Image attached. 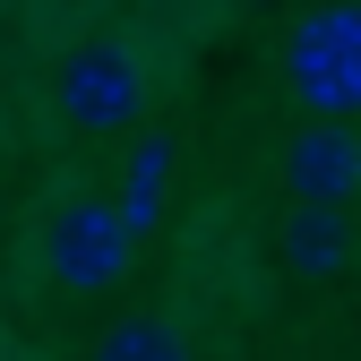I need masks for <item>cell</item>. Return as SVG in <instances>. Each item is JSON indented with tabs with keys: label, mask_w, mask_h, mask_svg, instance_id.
<instances>
[{
	"label": "cell",
	"mask_w": 361,
	"mask_h": 361,
	"mask_svg": "<svg viewBox=\"0 0 361 361\" xmlns=\"http://www.w3.org/2000/svg\"><path fill=\"white\" fill-rule=\"evenodd\" d=\"M104 361H180V327H155V319H121L95 336Z\"/></svg>",
	"instance_id": "cell-6"
},
{
	"label": "cell",
	"mask_w": 361,
	"mask_h": 361,
	"mask_svg": "<svg viewBox=\"0 0 361 361\" xmlns=\"http://www.w3.org/2000/svg\"><path fill=\"white\" fill-rule=\"evenodd\" d=\"M164 164H172V138H147L138 164H129V207H121L129 224H147V215H155V198H164Z\"/></svg>",
	"instance_id": "cell-7"
},
{
	"label": "cell",
	"mask_w": 361,
	"mask_h": 361,
	"mask_svg": "<svg viewBox=\"0 0 361 361\" xmlns=\"http://www.w3.org/2000/svg\"><path fill=\"white\" fill-rule=\"evenodd\" d=\"M284 86L310 121H361V0H327L293 26Z\"/></svg>",
	"instance_id": "cell-1"
},
{
	"label": "cell",
	"mask_w": 361,
	"mask_h": 361,
	"mask_svg": "<svg viewBox=\"0 0 361 361\" xmlns=\"http://www.w3.org/2000/svg\"><path fill=\"white\" fill-rule=\"evenodd\" d=\"M138 258V224H129L112 198H69L52 224H43V267H52L61 293H112Z\"/></svg>",
	"instance_id": "cell-2"
},
{
	"label": "cell",
	"mask_w": 361,
	"mask_h": 361,
	"mask_svg": "<svg viewBox=\"0 0 361 361\" xmlns=\"http://www.w3.org/2000/svg\"><path fill=\"white\" fill-rule=\"evenodd\" d=\"M276 172H284V190L293 198H361V129L353 121H310L301 138H284V155H276Z\"/></svg>",
	"instance_id": "cell-4"
},
{
	"label": "cell",
	"mask_w": 361,
	"mask_h": 361,
	"mask_svg": "<svg viewBox=\"0 0 361 361\" xmlns=\"http://www.w3.org/2000/svg\"><path fill=\"white\" fill-rule=\"evenodd\" d=\"M52 112L69 129H95V138H112V129H138L147 112V69L129 43H78V52L52 69Z\"/></svg>",
	"instance_id": "cell-3"
},
{
	"label": "cell",
	"mask_w": 361,
	"mask_h": 361,
	"mask_svg": "<svg viewBox=\"0 0 361 361\" xmlns=\"http://www.w3.org/2000/svg\"><path fill=\"white\" fill-rule=\"evenodd\" d=\"M353 215H344V198H293V215H284V267L301 284H327V276H344L353 267Z\"/></svg>",
	"instance_id": "cell-5"
}]
</instances>
